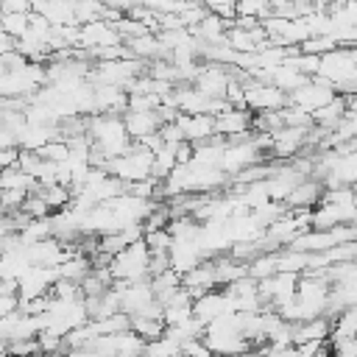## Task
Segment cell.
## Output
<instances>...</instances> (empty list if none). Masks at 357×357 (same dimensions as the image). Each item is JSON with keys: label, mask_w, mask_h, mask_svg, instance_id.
<instances>
[{"label": "cell", "mask_w": 357, "mask_h": 357, "mask_svg": "<svg viewBox=\"0 0 357 357\" xmlns=\"http://www.w3.org/2000/svg\"><path fill=\"white\" fill-rule=\"evenodd\" d=\"M106 170L123 181H139V178H151L153 176V151L131 142L123 153L106 159Z\"/></svg>", "instance_id": "obj_1"}, {"label": "cell", "mask_w": 357, "mask_h": 357, "mask_svg": "<svg viewBox=\"0 0 357 357\" xmlns=\"http://www.w3.org/2000/svg\"><path fill=\"white\" fill-rule=\"evenodd\" d=\"M148 262H151V248L145 245V240L128 243L123 251H117V254L109 259L112 282H137V279H148Z\"/></svg>", "instance_id": "obj_2"}, {"label": "cell", "mask_w": 357, "mask_h": 357, "mask_svg": "<svg viewBox=\"0 0 357 357\" xmlns=\"http://www.w3.org/2000/svg\"><path fill=\"white\" fill-rule=\"evenodd\" d=\"M243 106H248L251 112H276L287 106V92L271 81H259L248 75L243 81Z\"/></svg>", "instance_id": "obj_3"}, {"label": "cell", "mask_w": 357, "mask_h": 357, "mask_svg": "<svg viewBox=\"0 0 357 357\" xmlns=\"http://www.w3.org/2000/svg\"><path fill=\"white\" fill-rule=\"evenodd\" d=\"M251 109L248 106H226L220 109L215 117V134L226 137V139H243L251 134Z\"/></svg>", "instance_id": "obj_4"}, {"label": "cell", "mask_w": 357, "mask_h": 357, "mask_svg": "<svg viewBox=\"0 0 357 357\" xmlns=\"http://www.w3.org/2000/svg\"><path fill=\"white\" fill-rule=\"evenodd\" d=\"M234 307H231V296L226 293V290H218V287H212V290H206V293H201L198 298H192V315L206 326L209 321H215L218 315H223V312H231Z\"/></svg>", "instance_id": "obj_5"}, {"label": "cell", "mask_w": 357, "mask_h": 357, "mask_svg": "<svg viewBox=\"0 0 357 357\" xmlns=\"http://www.w3.org/2000/svg\"><path fill=\"white\" fill-rule=\"evenodd\" d=\"M173 123L178 126L181 137H184L187 142H192V145H195V142H204V139H209V137H215V117L206 114V112H195V114L178 112Z\"/></svg>", "instance_id": "obj_6"}, {"label": "cell", "mask_w": 357, "mask_h": 357, "mask_svg": "<svg viewBox=\"0 0 357 357\" xmlns=\"http://www.w3.org/2000/svg\"><path fill=\"white\" fill-rule=\"evenodd\" d=\"M181 287H184L192 298H198L201 293L218 287V279H215V259L206 257V259H201L195 268L184 271V273H181Z\"/></svg>", "instance_id": "obj_7"}, {"label": "cell", "mask_w": 357, "mask_h": 357, "mask_svg": "<svg viewBox=\"0 0 357 357\" xmlns=\"http://www.w3.org/2000/svg\"><path fill=\"white\" fill-rule=\"evenodd\" d=\"M123 123H126L128 137L137 142V139H142V137L159 131L162 117H159L156 109H145V112H139V109H126V112H123Z\"/></svg>", "instance_id": "obj_8"}, {"label": "cell", "mask_w": 357, "mask_h": 357, "mask_svg": "<svg viewBox=\"0 0 357 357\" xmlns=\"http://www.w3.org/2000/svg\"><path fill=\"white\" fill-rule=\"evenodd\" d=\"M321 192H324L321 178L304 176V178H301V181H298V184L284 195V206H287V209H312V206L318 204Z\"/></svg>", "instance_id": "obj_9"}, {"label": "cell", "mask_w": 357, "mask_h": 357, "mask_svg": "<svg viewBox=\"0 0 357 357\" xmlns=\"http://www.w3.org/2000/svg\"><path fill=\"white\" fill-rule=\"evenodd\" d=\"M167 257H170V268L178 271V273H184V271L195 268L201 259H206L198 240H173L170 248H167Z\"/></svg>", "instance_id": "obj_10"}, {"label": "cell", "mask_w": 357, "mask_h": 357, "mask_svg": "<svg viewBox=\"0 0 357 357\" xmlns=\"http://www.w3.org/2000/svg\"><path fill=\"white\" fill-rule=\"evenodd\" d=\"M343 114H346V95L337 92L332 100H326L324 106H318V109L312 112V123H315V126H324V128L332 131Z\"/></svg>", "instance_id": "obj_11"}, {"label": "cell", "mask_w": 357, "mask_h": 357, "mask_svg": "<svg viewBox=\"0 0 357 357\" xmlns=\"http://www.w3.org/2000/svg\"><path fill=\"white\" fill-rule=\"evenodd\" d=\"M36 184L39 181L31 173H25L17 162L0 167V190H25V192H31V190H36Z\"/></svg>", "instance_id": "obj_12"}, {"label": "cell", "mask_w": 357, "mask_h": 357, "mask_svg": "<svg viewBox=\"0 0 357 357\" xmlns=\"http://www.w3.org/2000/svg\"><path fill=\"white\" fill-rule=\"evenodd\" d=\"M22 245H31V243H39L45 237H53V229H50V215L47 218H28L20 229H17Z\"/></svg>", "instance_id": "obj_13"}, {"label": "cell", "mask_w": 357, "mask_h": 357, "mask_svg": "<svg viewBox=\"0 0 357 357\" xmlns=\"http://www.w3.org/2000/svg\"><path fill=\"white\" fill-rule=\"evenodd\" d=\"M131 329L142 335L145 340H151L165 332V318L162 315H131Z\"/></svg>", "instance_id": "obj_14"}, {"label": "cell", "mask_w": 357, "mask_h": 357, "mask_svg": "<svg viewBox=\"0 0 357 357\" xmlns=\"http://www.w3.org/2000/svg\"><path fill=\"white\" fill-rule=\"evenodd\" d=\"M276 273V251H259L248 259V276H254L257 282Z\"/></svg>", "instance_id": "obj_15"}, {"label": "cell", "mask_w": 357, "mask_h": 357, "mask_svg": "<svg viewBox=\"0 0 357 357\" xmlns=\"http://www.w3.org/2000/svg\"><path fill=\"white\" fill-rule=\"evenodd\" d=\"M28 22H31V11H6L3 20H0V28H3L8 36L20 39V36H25Z\"/></svg>", "instance_id": "obj_16"}, {"label": "cell", "mask_w": 357, "mask_h": 357, "mask_svg": "<svg viewBox=\"0 0 357 357\" xmlns=\"http://www.w3.org/2000/svg\"><path fill=\"white\" fill-rule=\"evenodd\" d=\"M28 218H47L53 209H50V204L45 201V195L39 192V190H31L28 195H25V201H22V206H20Z\"/></svg>", "instance_id": "obj_17"}, {"label": "cell", "mask_w": 357, "mask_h": 357, "mask_svg": "<svg viewBox=\"0 0 357 357\" xmlns=\"http://www.w3.org/2000/svg\"><path fill=\"white\" fill-rule=\"evenodd\" d=\"M234 11H237V17L265 20V17H271V0H237Z\"/></svg>", "instance_id": "obj_18"}, {"label": "cell", "mask_w": 357, "mask_h": 357, "mask_svg": "<svg viewBox=\"0 0 357 357\" xmlns=\"http://www.w3.org/2000/svg\"><path fill=\"white\" fill-rule=\"evenodd\" d=\"M142 240H145V245L151 248V254H156V251H167V248H170V243H173V237H170L167 226L145 231V234H142Z\"/></svg>", "instance_id": "obj_19"}, {"label": "cell", "mask_w": 357, "mask_h": 357, "mask_svg": "<svg viewBox=\"0 0 357 357\" xmlns=\"http://www.w3.org/2000/svg\"><path fill=\"white\" fill-rule=\"evenodd\" d=\"M206 11H212V14H218V17H223V20H234L237 17V11H234V3L237 0H198Z\"/></svg>", "instance_id": "obj_20"}, {"label": "cell", "mask_w": 357, "mask_h": 357, "mask_svg": "<svg viewBox=\"0 0 357 357\" xmlns=\"http://www.w3.org/2000/svg\"><path fill=\"white\" fill-rule=\"evenodd\" d=\"M25 190H0V212H17L25 201Z\"/></svg>", "instance_id": "obj_21"}, {"label": "cell", "mask_w": 357, "mask_h": 357, "mask_svg": "<svg viewBox=\"0 0 357 357\" xmlns=\"http://www.w3.org/2000/svg\"><path fill=\"white\" fill-rule=\"evenodd\" d=\"M181 354H212L209 351V346H206V340H204V335H198V337H187V340H181Z\"/></svg>", "instance_id": "obj_22"}, {"label": "cell", "mask_w": 357, "mask_h": 357, "mask_svg": "<svg viewBox=\"0 0 357 357\" xmlns=\"http://www.w3.org/2000/svg\"><path fill=\"white\" fill-rule=\"evenodd\" d=\"M14 310H20L17 293H0V315H8V312H14Z\"/></svg>", "instance_id": "obj_23"}, {"label": "cell", "mask_w": 357, "mask_h": 357, "mask_svg": "<svg viewBox=\"0 0 357 357\" xmlns=\"http://www.w3.org/2000/svg\"><path fill=\"white\" fill-rule=\"evenodd\" d=\"M3 14L6 11H31V0H0Z\"/></svg>", "instance_id": "obj_24"}, {"label": "cell", "mask_w": 357, "mask_h": 357, "mask_svg": "<svg viewBox=\"0 0 357 357\" xmlns=\"http://www.w3.org/2000/svg\"><path fill=\"white\" fill-rule=\"evenodd\" d=\"M14 42H17V39H14V36H8V33L0 28V56L11 53V50H14Z\"/></svg>", "instance_id": "obj_25"}, {"label": "cell", "mask_w": 357, "mask_h": 357, "mask_svg": "<svg viewBox=\"0 0 357 357\" xmlns=\"http://www.w3.org/2000/svg\"><path fill=\"white\" fill-rule=\"evenodd\" d=\"M100 3H103L106 8H114V11H123V14H126V11H128V8L134 6L131 0H100Z\"/></svg>", "instance_id": "obj_26"}]
</instances>
